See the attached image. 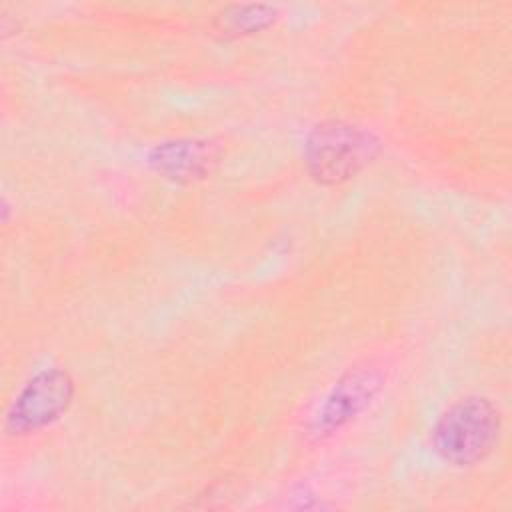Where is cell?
Returning a JSON list of instances; mask_svg holds the SVG:
<instances>
[{
	"mask_svg": "<svg viewBox=\"0 0 512 512\" xmlns=\"http://www.w3.org/2000/svg\"><path fill=\"white\" fill-rule=\"evenodd\" d=\"M74 380L62 368L36 372L14 396L6 412V434L22 436L56 422L72 404Z\"/></svg>",
	"mask_w": 512,
	"mask_h": 512,
	"instance_id": "obj_3",
	"label": "cell"
},
{
	"mask_svg": "<svg viewBox=\"0 0 512 512\" xmlns=\"http://www.w3.org/2000/svg\"><path fill=\"white\" fill-rule=\"evenodd\" d=\"M380 152V140L366 128L328 120L312 128L304 142V166L318 184L336 186L362 172Z\"/></svg>",
	"mask_w": 512,
	"mask_h": 512,
	"instance_id": "obj_2",
	"label": "cell"
},
{
	"mask_svg": "<svg viewBox=\"0 0 512 512\" xmlns=\"http://www.w3.org/2000/svg\"><path fill=\"white\" fill-rule=\"evenodd\" d=\"M380 384L382 376L376 368H354L346 372L310 418V434L324 438L346 426L370 404Z\"/></svg>",
	"mask_w": 512,
	"mask_h": 512,
	"instance_id": "obj_4",
	"label": "cell"
},
{
	"mask_svg": "<svg viewBox=\"0 0 512 512\" xmlns=\"http://www.w3.org/2000/svg\"><path fill=\"white\" fill-rule=\"evenodd\" d=\"M220 150L208 140H172L152 148V168L174 182H196L212 172L218 164Z\"/></svg>",
	"mask_w": 512,
	"mask_h": 512,
	"instance_id": "obj_5",
	"label": "cell"
},
{
	"mask_svg": "<svg viewBox=\"0 0 512 512\" xmlns=\"http://www.w3.org/2000/svg\"><path fill=\"white\" fill-rule=\"evenodd\" d=\"M276 18V10L268 4H244V6H232L224 10L218 20V30L222 34H252L258 30L268 28Z\"/></svg>",
	"mask_w": 512,
	"mask_h": 512,
	"instance_id": "obj_6",
	"label": "cell"
},
{
	"mask_svg": "<svg viewBox=\"0 0 512 512\" xmlns=\"http://www.w3.org/2000/svg\"><path fill=\"white\" fill-rule=\"evenodd\" d=\"M502 418L484 396H464L450 404L432 428L436 454L452 466L482 462L498 444Z\"/></svg>",
	"mask_w": 512,
	"mask_h": 512,
	"instance_id": "obj_1",
	"label": "cell"
}]
</instances>
